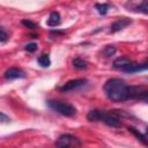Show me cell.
Returning a JSON list of instances; mask_svg holds the SVG:
<instances>
[{
  "mask_svg": "<svg viewBox=\"0 0 148 148\" xmlns=\"http://www.w3.org/2000/svg\"><path fill=\"white\" fill-rule=\"evenodd\" d=\"M104 92L112 102H124L130 97V87L121 79L113 77L104 83Z\"/></svg>",
  "mask_w": 148,
  "mask_h": 148,
  "instance_id": "1",
  "label": "cell"
},
{
  "mask_svg": "<svg viewBox=\"0 0 148 148\" xmlns=\"http://www.w3.org/2000/svg\"><path fill=\"white\" fill-rule=\"evenodd\" d=\"M87 119L89 121H103L110 127H120L121 121L120 118L116 113H109L102 110H90L87 114Z\"/></svg>",
  "mask_w": 148,
  "mask_h": 148,
  "instance_id": "2",
  "label": "cell"
},
{
  "mask_svg": "<svg viewBox=\"0 0 148 148\" xmlns=\"http://www.w3.org/2000/svg\"><path fill=\"white\" fill-rule=\"evenodd\" d=\"M47 105L56 111L57 113L61 114V116H66V117H72L76 113V109L74 105H72L71 103L67 102H61V101H49Z\"/></svg>",
  "mask_w": 148,
  "mask_h": 148,
  "instance_id": "3",
  "label": "cell"
},
{
  "mask_svg": "<svg viewBox=\"0 0 148 148\" xmlns=\"http://www.w3.org/2000/svg\"><path fill=\"white\" fill-rule=\"evenodd\" d=\"M80 145H81L80 140L77 138H75L74 135H71V134H62L56 141V146L61 147V148L76 147V146H80Z\"/></svg>",
  "mask_w": 148,
  "mask_h": 148,
  "instance_id": "4",
  "label": "cell"
},
{
  "mask_svg": "<svg viewBox=\"0 0 148 148\" xmlns=\"http://www.w3.org/2000/svg\"><path fill=\"white\" fill-rule=\"evenodd\" d=\"M128 99H139L148 103V90L141 87H131L130 86V97Z\"/></svg>",
  "mask_w": 148,
  "mask_h": 148,
  "instance_id": "5",
  "label": "cell"
},
{
  "mask_svg": "<svg viewBox=\"0 0 148 148\" xmlns=\"http://www.w3.org/2000/svg\"><path fill=\"white\" fill-rule=\"evenodd\" d=\"M87 80L86 79H74V80H69L67 81L64 86L60 87V91L61 92H67V91H73L75 89H79L83 86H86Z\"/></svg>",
  "mask_w": 148,
  "mask_h": 148,
  "instance_id": "6",
  "label": "cell"
},
{
  "mask_svg": "<svg viewBox=\"0 0 148 148\" xmlns=\"http://www.w3.org/2000/svg\"><path fill=\"white\" fill-rule=\"evenodd\" d=\"M132 23V20L131 18H127V17H121V18H118L117 21H114L110 28V32H117L124 28H126L127 25H130Z\"/></svg>",
  "mask_w": 148,
  "mask_h": 148,
  "instance_id": "7",
  "label": "cell"
},
{
  "mask_svg": "<svg viewBox=\"0 0 148 148\" xmlns=\"http://www.w3.org/2000/svg\"><path fill=\"white\" fill-rule=\"evenodd\" d=\"M24 75H25L24 72H23L22 69L17 68V67H10V68H8V69L5 72V74H3L5 79H7V80H14V79L24 77Z\"/></svg>",
  "mask_w": 148,
  "mask_h": 148,
  "instance_id": "8",
  "label": "cell"
},
{
  "mask_svg": "<svg viewBox=\"0 0 148 148\" xmlns=\"http://www.w3.org/2000/svg\"><path fill=\"white\" fill-rule=\"evenodd\" d=\"M133 61L132 60H130L128 58H126V57H119V58H117V59H114L113 60V62H112V65H113V67L114 68H117V69H120V71H125L131 64H132Z\"/></svg>",
  "mask_w": 148,
  "mask_h": 148,
  "instance_id": "9",
  "label": "cell"
},
{
  "mask_svg": "<svg viewBox=\"0 0 148 148\" xmlns=\"http://www.w3.org/2000/svg\"><path fill=\"white\" fill-rule=\"evenodd\" d=\"M148 69V62H145V64H135V62H132L125 71V73H136V72H141V71H146Z\"/></svg>",
  "mask_w": 148,
  "mask_h": 148,
  "instance_id": "10",
  "label": "cell"
},
{
  "mask_svg": "<svg viewBox=\"0 0 148 148\" xmlns=\"http://www.w3.org/2000/svg\"><path fill=\"white\" fill-rule=\"evenodd\" d=\"M60 14L58 12H51L49 18H47V25L50 27H57L60 24Z\"/></svg>",
  "mask_w": 148,
  "mask_h": 148,
  "instance_id": "11",
  "label": "cell"
},
{
  "mask_svg": "<svg viewBox=\"0 0 148 148\" xmlns=\"http://www.w3.org/2000/svg\"><path fill=\"white\" fill-rule=\"evenodd\" d=\"M37 61H38V64L42 66V67H49L50 65H51V60H50V57H49V54H40L39 57H38V59H37Z\"/></svg>",
  "mask_w": 148,
  "mask_h": 148,
  "instance_id": "12",
  "label": "cell"
},
{
  "mask_svg": "<svg viewBox=\"0 0 148 148\" xmlns=\"http://www.w3.org/2000/svg\"><path fill=\"white\" fill-rule=\"evenodd\" d=\"M73 66L77 69H86L88 67V62L81 58H75L73 59Z\"/></svg>",
  "mask_w": 148,
  "mask_h": 148,
  "instance_id": "13",
  "label": "cell"
},
{
  "mask_svg": "<svg viewBox=\"0 0 148 148\" xmlns=\"http://www.w3.org/2000/svg\"><path fill=\"white\" fill-rule=\"evenodd\" d=\"M95 8L101 15H105L110 9V5H108V3H96Z\"/></svg>",
  "mask_w": 148,
  "mask_h": 148,
  "instance_id": "14",
  "label": "cell"
},
{
  "mask_svg": "<svg viewBox=\"0 0 148 148\" xmlns=\"http://www.w3.org/2000/svg\"><path fill=\"white\" fill-rule=\"evenodd\" d=\"M114 52H116V47H114L113 45H108V46L103 50V54H104L105 57H110V56L114 54Z\"/></svg>",
  "mask_w": 148,
  "mask_h": 148,
  "instance_id": "15",
  "label": "cell"
},
{
  "mask_svg": "<svg viewBox=\"0 0 148 148\" xmlns=\"http://www.w3.org/2000/svg\"><path fill=\"white\" fill-rule=\"evenodd\" d=\"M128 130H130V132H132L134 135H136V136L139 138V140H141V141H142V142H145V143H148V141L146 140V138H145V136H143V135H142L140 132H138V131H136L134 127H128Z\"/></svg>",
  "mask_w": 148,
  "mask_h": 148,
  "instance_id": "16",
  "label": "cell"
},
{
  "mask_svg": "<svg viewBox=\"0 0 148 148\" xmlns=\"http://www.w3.org/2000/svg\"><path fill=\"white\" fill-rule=\"evenodd\" d=\"M138 10H140L145 14H148V0H143L141 2V5L138 7Z\"/></svg>",
  "mask_w": 148,
  "mask_h": 148,
  "instance_id": "17",
  "label": "cell"
},
{
  "mask_svg": "<svg viewBox=\"0 0 148 148\" xmlns=\"http://www.w3.org/2000/svg\"><path fill=\"white\" fill-rule=\"evenodd\" d=\"M24 27H27V28H29V29H35L37 25H36V23H34L32 21H30V20H22V22H21Z\"/></svg>",
  "mask_w": 148,
  "mask_h": 148,
  "instance_id": "18",
  "label": "cell"
},
{
  "mask_svg": "<svg viewBox=\"0 0 148 148\" xmlns=\"http://www.w3.org/2000/svg\"><path fill=\"white\" fill-rule=\"evenodd\" d=\"M24 49H25V51L32 53V52H35V51L37 50V44H36V43H29V44L25 45Z\"/></svg>",
  "mask_w": 148,
  "mask_h": 148,
  "instance_id": "19",
  "label": "cell"
},
{
  "mask_svg": "<svg viewBox=\"0 0 148 148\" xmlns=\"http://www.w3.org/2000/svg\"><path fill=\"white\" fill-rule=\"evenodd\" d=\"M7 38H8L7 32L5 31V29H3V28H1V29H0V42H1V43H5Z\"/></svg>",
  "mask_w": 148,
  "mask_h": 148,
  "instance_id": "20",
  "label": "cell"
},
{
  "mask_svg": "<svg viewBox=\"0 0 148 148\" xmlns=\"http://www.w3.org/2000/svg\"><path fill=\"white\" fill-rule=\"evenodd\" d=\"M0 119H1L2 123H6V121H9V120H10L9 117H7V116H6L5 113H2V112L0 113Z\"/></svg>",
  "mask_w": 148,
  "mask_h": 148,
  "instance_id": "21",
  "label": "cell"
},
{
  "mask_svg": "<svg viewBox=\"0 0 148 148\" xmlns=\"http://www.w3.org/2000/svg\"><path fill=\"white\" fill-rule=\"evenodd\" d=\"M146 134H147V135H148V127H147V128H146Z\"/></svg>",
  "mask_w": 148,
  "mask_h": 148,
  "instance_id": "22",
  "label": "cell"
}]
</instances>
